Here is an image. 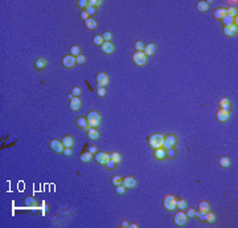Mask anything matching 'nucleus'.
Wrapping results in <instances>:
<instances>
[{"instance_id":"f257e3e1","label":"nucleus","mask_w":238,"mask_h":228,"mask_svg":"<svg viewBox=\"0 0 238 228\" xmlns=\"http://www.w3.org/2000/svg\"><path fill=\"white\" fill-rule=\"evenodd\" d=\"M147 142H148V145H150L152 149L163 147L164 134H162V133H153V134L147 137Z\"/></svg>"},{"instance_id":"f03ea898","label":"nucleus","mask_w":238,"mask_h":228,"mask_svg":"<svg viewBox=\"0 0 238 228\" xmlns=\"http://www.w3.org/2000/svg\"><path fill=\"white\" fill-rule=\"evenodd\" d=\"M86 119H87L89 128H98V126L101 125V114L98 111H95V110L89 111Z\"/></svg>"},{"instance_id":"7ed1b4c3","label":"nucleus","mask_w":238,"mask_h":228,"mask_svg":"<svg viewBox=\"0 0 238 228\" xmlns=\"http://www.w3.org/2000/svg\"><path fill=\"white\" fill-rule=\"evenodd\" d=\"M163 206L167 211H173L176 208V198L173 195H165L163 199Z\"/></svg>"},{"instance_id":"20e7f679","label":"nucleus","mask_w":238,"mask_h":228,"mask_svg":"<svg viewBox=\"0 0 238 228\" xmlns=\"http://www.w3.org/2000/svg\"><path fill=\"white\" fill-rule=\"evenodd\" d=\"M177 145V137L175 134H168L164 135V142H163V147L167 149H173Z\"/></svg>"},{"instance_id":"39448f33","label":"nucleus","mask_w":238,"mask_h":228,"mask_svg":"<svg viewBox=\"0 0 238 228\" xmlns=\"http://www.w3.org/2000/svg\"><path fill=\"white\" fill-rule=\"evenodd\" d=\"M132 62L138 67H143L147 62V56L143 52H135L132 55Z\"/></svg>"},{"instance_id":"423d86ee","label":"nucleus","mask_w":238,"mask_h":228,"mask_svg":"<svg viewBox=\"0 0 238 228\" xmlns=\"http://www.w3.org/2000/svg\"><path fill=\"white\" fill-rule=\"evenodd\" d=\"M187 220H188V218H187L185 212H184V209H181V211H177V212L175 214V216H173V221H175V224H176V225H178V227L185 225Z\"/></svg>"},{"instance_id":"0eeeda50","label":"nucleus","mask_w":238,"mask_h":228,"mask_svg":"<svg viewBox=\"0 0 238 228\" xmlns=\"http://www.w3.org/2000/svg\"><path fill=\"white\" fill-rule=\"evenodd\" d=\"M61 64H62L64 68H68V69H69V68H73L74 65L77 64V57L71 56V55H66V56L62 57Z\"/></svg>"},{"instance_id":"6e6552de","label":"nucleus","mask_w":238,"mask_h":228,"mask_svg":"<svg viewBox=\"0 0 238 228\" xmlns=\"http://www.w3.org/2000/svg\"><path fill=\"white\" fill-rule=\"evenodd\" d=\"M95 82H97V86H107L109 85V77H107V74L105 73V72H101V73H98L97 76H95Z\"/></svg>"},{"instance_id":"1a4fd4ad","label":"nucleus","mask_w":238,"mask_h":228,"mask_svg":"<svg viewBox=\"0 0 238 228\" xmlns=\"http://www.w3.org/2000/svg\"><path fill=\"white\" fill-rule=\"evenodd\" d=\"M94 158L97 160V163H101V165H106L107 162L110 160V154H107L105 151H98L94 154Z\"/></svg>"},{"instance_id":"9d476101","label":"nucleus","mask_w":238,"mask_h":228,"mask_svg":"<svg viewBox=\"0 0 238 228\" xmlns=\"http://www.w3.org/2000/svg\"><path fill=\"white\" fill-rule=\"evenodd\" d=\"M122 186L124 188H132L136 186V179L132 176V175H128L126 178H123V181H122Z\"/></svg>"},{"instance_id":"9b49d317","label":"nucleus","mask_w":238,"mask_h":228,"mask_svg":"<svg viewBox=\"0 0 238 228\" xmlns=\"http://www.w3.org/2000/svg\"><path fill=\"white\" fill-rule=\"evenodd\" d=\"M49 146H50V149H52L54 153H62L64 149H65L64 145H62V142L58 141V139H52V141L49 142Z\"/></svg>"},{"instance_id":"f8f14e48","label":"nucleus","mask_w":238,"mask_h":228,"mask_svg":"<svg viewBox=\"0 0 238 228\" xmlns=\"http://www.w3.org/2000/svg\"><path fill=\"white\" fill-rule=\"evenodd\" d=\"M81 106H82V101L80 97H73L70 100V102H69V107H70V110H73V111H78L81 109Z\"/></svg>"},{"instance_id":"ddd939ff","label":"nucleus","mask_w":238,"mask_h":228,"mask_svg":"<svg viewBox=\"0 0 238 228\" xmlns=\"http://www.w3.org/2000/svg\"><path fill=\"white\" fill-rule=\"evenodd\" d=\"M114 49H115V46L111 41H105V43L101 45V51H102L105 55H111V53L114 52Z\"/></svg>"},{"instance_id":"4468645a","label":"nucleus","mask_w":238,"mask_h":228,"mask_svg":"<svg viewBox=\"0 0 238 228\" xmlns=\"http://www.w3.org/2000/svg\"><path fill=\"white\" fill-rule=\"evenodd\" d=\"M230 117V113L228 110H224V109H220L217 113H216V118H217V121L220 122H226L229 119Z\"/></svg>"},{"instance_id":"2eb2a0df","label":"nucleus","mask_w":238,"mask_h":228,"mask_svg":"<svg viewBox=\"0 0 238 228\" xmlns=\"http://www.w3.org/2000/svg\"><path fill=\"white\" fill-rule=\"evenodd\" d=\"M153 157L158 160H163L167 158V150L164 147H159V149H153Z\"/></svg>"},{"instance_id":"dca6fc26","label":"nucleus","mask_w":238,"mask_h":228,"mask_svg":"<svg viewBox=\"0 0 238 228\" xmlns=\"http://www.w3.org/2000/svg\"><path fill=\"white\" fill-rule=\"evenodd\" d=\"M46 65H48V60L45 57H39V58L34 60V68L36 69L43 70V69L46 68Z\"/></svg>"},{"instance_id":"f3484780","label":"nucleus","mask_w":238,"mask_h":228,"mask_svg":"<svg viewBox=\"0 0 238 228\" xmlns=\"http://www.w3.org/2000/svg\"><path fill=\"white\" fill-rule=\"evenodd\" d=\"M222 33H224L225 36H228V37H231V36H234V35L237 33V25H235V24H231V25L224 27Z\"/></svg>"},{"instance_id":"a211bd4d","label":"nucleus","mask_w":238,"mask_h":228,"mask_svg":"<svg viewBox=\"0 0 238 228\" xmlns=\"http://www.w3.org/2000/svg\"><path fill=\"white\" fill-rule=\"evenodd\" d=\"M225 16H226V8H224V7H218L213 12V17L214 19H217V20L224 19Z\"/></svg>"},{"instance_id":"6ab92c4d","label":"nucleus","mask_w":238,"mask_h":228,"mask_svg":"<svg viewBox=\"0 0 238 228\" xmlns=\"http://www.w3.org/2000/svg\"><path fill=\"white\" fill-rule=\"evenodd\" d=\"M155 52H156V45H155L153 43H150V44H146V45H144L143 53H144L146 56H152Z\"/></svg>"},{"instance_id":"aec40b11","label":"nucleus","mask_w":238,"mask_h":228,"mask_svg":"<svg viewBox=\"0 0 238 228\" xmlns=\"http://www.w3.org/2000/svg\"><path fill=\"white\" fill-rule=\"evenodd\" d=\"M218 105H220V109H224V110H228V111H230V109H231L230 101L228 98H225V97H222L221 100L218 101Z\"/></svg>"},{"instance_id":"412c9836","label":"nucleus","mask_w":238,"mask_h":228,"mask_svg":"<svg viewBox=\"0 0 238 228\" xmlns=\"http://www.w3.org/2000/svg\"><path fill=\"white\" fill-rule=\"evenodd\" d=\"M86 131H87L89 139L95 141V139H98V138H99V131L97 130V128H89Z\"/></svg>"},{"instance_id":"4be33fe9","label":"nucleus","mask_w":238,"mask_h":228,"mask_svg":"<svg viewBox=\"0 0 238 228\" xmlns=\"http://www.w3.org/2000/svg\"><path fill=\"white\" fill-rule=\"evenodd\" d=\"M75 125L78 126L80 129H83V130H87L89 129V125H87V119L86 117H78L75 119Z\"/></svg>"},{"instance_id":"5701e85b","label":"nucleus","mask_w":238,"mask_h":228,"mask_svg":"<svg viewBox=\"0 0 238 228\" xmlns=\"http://www.w3.org/2000/svg\"><path fill=\"white\" fill-rule=\"evenodd\" d=\"M61 142H62L64 147H71V146H73V143H74V139H73V137H71V135L66 134V135L62 137Z\"/></svg>"},{"instance_id":"b1692460","label":"nucleus","mask_w":238,"mask_h":228,"mask_svg":"<svg viewBox=\"0 0 238 228\" xmlns=\"http://www.w3.org/2000/svg\"><path fill=\"white\" fill-rule=\"evenodd\" d=\"M220 21L222 23V25H224V27H228V25H231V24H235V25H237V19H235V17L225 16L224 19H221V20H220Z\"/></svg>"},{"instance_id":"393cba45","label":"nucleus","mask_w":238,"mask_h":228,"mask_svg":"<svg viewBox=\"0 0 238 228\" xmlns=\"http://www.w3.org/2000/svg\"><path fill=\"white\" fill-rule=\"evenodd\" d=\"M208 8H209V3H208V2H204V0H201V2H197V4H196V9H197L199 12H206Z\"/></svg>"},{"instance_id":"a878e982","label":"nucleus","mask_w":238,"mask_h":228,"mask_svg":"<svg viewBox=\"0 0 238 228\" xmlns=\"http://www.w3.org/2000/svg\"><path fill=\"white\" fill-rule=\"evenodd\" d=\"M218 165H220V167H222V169H228L230 166V159L226 157V155H222V157H220V159H218Z\"/></svg>"},{"instance_id":"bb28decb","label":"nucleus","mask_w":238,"mask_h":228,"mask_svg":"<svg viewBox=\"0 0 238 228\" xmlns=\"http://www.w3.org/2000/svg\"><path fill=\"white\" fill-rule=\"evenodd\" d=\"M93 157H94V155L90 154V153H89L87 150H86V151L81 153V155H80V160L83 162V163H87V162H90V160L93 159Z\"/></svg>"},{"instance_id":"cd10ccee","label":"nucleus","mask_w":238,"mask_h":228,"mask_svg":"<svg viewBox=\"0 0 238 228\" xmlns=\"http://www.w3.org/2000/svg\"><path fill=\"white\" fill-rule=\"evenodd\" d=\"M83 23H85V27L89 29V31H94V29L97 28V21H95L94 19H90V17L86 19Z\"/></svg>"},{"instance_id":"c85d7f7f","label":"nucleus","mask_w":238,"mask_h":228,"mask_svg":"<svg viewBox=\"0 0 238 228\" xmlns=\"http://www.w3.org/2000/svg\"><path fill=\"white\" fill-rule=\"evenodd\" d=\"M199 211H201V212H208L210 209V206H209V203H208L206 200H201L200 203H199Z\"/></svg>"},{"instance_id":"c756f323","label":"nucleus","mask_w":238,"mask_h":228,"mask_svg":"<svg viewBox=\"0 0 238 228\" xmlns=\"http://www.w3.org/2000/svg\"><path fill=\"white\" fill-rule=\"evenodd\" d=\"M105 43V40H103V37H102V35H95V36H93V44L94 45H102Z\"/></svg>"},{"instance_id":"7c9ffc66","label":"nucleus","mask_w":238,"mask_h":228,"mask_svg":"<svg viewBox=\"0 0 238 228\" xmlns=\"http://www.w3.org/2000/svg\"><path fill=\"white\" fill-rule=\"evenodd\" d=\"M69 52H70V55H71V56L77 57V56H80V55H81V48H80L78 45H71V46H70V49H69Z\"/></svg>"},{"instance_id":"2f4dec72","label":"nucleus","mask_w":238,"mask_h":228,"mask_svg":"<svg viewBox=\"0 0 238 228\" xmlns=\"http://www.w3.org/2000/svg\"><path fill=\"white\" fill-rule=\"evenodd\" d=\"M176 207L178 209H185L188 207V203L185 199H176Z\"/></svg>"},{"instance_id":"473e14b6","label":"nucleus","mask_w":238,"mask_h":228,"mask_svg":"<svg viewBox=\"0 0 238 228\" xmlns=\"http://www.w3.org/2000/svg\"><path fill=\"white\" fill-rule=\"evenodd\" d=\"M205 221L206 223H214V221H216V215L210 211H208L205 214Z\"/></svg>"},{"instance_id":"72a5a7b5","label":"nucleus","mask_w":238,"mask_h":228,"mask_svg":"<svg viewBox=\"0 0 238 228\" xmlns=\"http://www.w3.org/2000/svg\"><path fill=\"white\" fill-rule=\"evenodd\" d=\"M110 159L112 162H115V163H119V162L122 160V155L119 154V153H111L110 154Z\"/></svg>"},{"instance_id":"f704fd0d","label":"nucleus","mask_w":238,"mask_h":228,"mask_svg":"<svg viewBox=\"0 0 238 228\" xmlns=\"http://www.w3.org/2000/svg\"><path fill=\"white\" fill-rule=\"evenodd\" d=\"M36 204H37V202H36L34 198L28 196L27 199H25V206H27V207H34Z\"/></svg>"},{"instance_id":"c9c22d12","label":"nucleus","mask_w":238,"mask_h":228,"mask_svg":"<svg viewBox=\"0 0 238 228\" xmlns=\"http://www.w3.org/2000/svg\"><path fill=\"white\" fill-rule=\"evenodd\" d=\"M226 16H230V17H237V8H234V7H229V8H226Z\"/></svg>"},{"instance_id":"e433bc0d","label":"nucleus","mask_w":238,"mask_h":228,"mask_svg":"<svg viewBox=\"0 0 238 228\" xmlns=\"http://www.w3.org/2000/svg\"><path fill=\"white\" fill-rule=\"evenodd\" d=\"M134 48H135L136 52H143V49H144V44H143V41L138 40V41H135Z\"/></svg>"},{"instance_id":"4c0bfd02","label":"nucleus","mask_w":238,"mask_h":228,"mask_svg":"<svg viewBox=\"0 0 238 228\" xmlns=\"http://www.w3.org/2000/svg\"><path fill=\"white\" fill-rule=\"evenodd\" d=\"M87 5H89V2H87V0H78V2H77V7L81 8L82 11H85Z\"/></svg>"},{"instance_id":"58836bf2","label":"nucleus","mask_w":238,"mask_h":228,"mask_svg":"<svg viewBox=\"0 0 238 228\" xmlns=\"http://www.w3.org/2000/svg\"><path fill=\"white\" fill-rule=\"evenodd\" d=\"M122 181H123V178L122 176H119V175H115V176H112V179H111V183L115 186H119V184H122Z\"/></svg>"},{"instance_id":"ea45409f","label":"nucleus","mask_w":238,"mask_h":228,"mask_svg":"<svg viewBox=\"0 0 238 228\" xmlns=\"http://www.w3.org/2000/svg\"><path fill=\"white\" fill-rule=\"evenodd\" d=\"M85 11L87 12V15H89V16H94L95 14H97V8H95V7H91V5H87Z\"/></svg>"},{"instance_id":"a19ab883","label":"nucleus","mask_w":238,"mask_h":228,"mask_svg":"<svg viewBox=\"0 0 238 228\" xmlns=\"http://www.w3.org/2000/svg\"><path fill=\"white\" fill-rule=\"evenodd\" d=\"M70 94L73 95V97H80V95H81V88H78V86H74L73 89H71Z\"/></svg>"},{"instance_id":"79ce46f5","label":"nucleus","mask_w":238,"mask_h":228,"mask_svg":"<svg viewBox=\"0 0 238 228\" xmlns=\"http://www.w3.org/2000/svg\"><path fill=\"white\" fill-rule=\"evenodd\" d=\"M184 212H185V215H187V218L189 219V218H194V214H196V211H194V209L193 208H185V211H184Z\"/></svg>"},{"instance_id":"37998d69","label":"nucleus","mask_w":238,"mask_h":228,"mask_svg":"<svg viewBox=\"0 0 238 228\" xmlns=\"http://www.w3.org/2000/svg\"><path fill=\"white\" fill-rule=\"evenodd\" d=\"M97 95L98 97H105L106 95V89L103 86H97Z\"/></svg>"},{"instance_id":"c03bdc74","label":"nucleus","mask_w":238,"mask_h":228,"mask_svg":"<svg viewBox=\"0 0 238 228\" xmlns=\"http://www.w3.org/2000/svg\"><path fill=\"white\" fill-rule=\"evenodd\" d=\"M167 157H168V158H175L176 157L175 149H167Z\"/></svg>"},{"instance_id":"a18cd8bd","label":"nucleus","mask_w":238,"mask_h":228,"mask_svg":"<svg viewBox=\"0 0 238 228\" xmlns=\"http://www.w3.org/2000/svg\"><path fill=\"white\" fill-rule=\"evenodd\" d=\"M124 191H126V188H124L122 184H119V186H116V187H115V193H116L118 195L124 194Z\"/></svg>"},{"instance_id":"49530a36","label":"nucleus","mask_w":238,"mask_h":228,"mask_svg":"<svg viewBox=\"0 0 238 228\" xmlns=\"http://www.w3.org/2000/svg\"><path fill=\"white\" fill-rule=\"evenodd\" d=\"M86 150H87V151L90 153V154H93V155H94L95 153H97V146H94V145H87Z\"/></svg>"},{"instance_id":"de8ad7c7","label":"nucleus","mask_w":238,"mask_h":228,"mask_svg":"<svg viewBox=\"0 0 238 228\" xmlns=\"http://www.w3.org/2000/svg\"><path fill=\"white\" fill-rule=\"evenodd\" d=\"M102 37H103V40H105V41H110V40H111V37H112V35H111L109 31H106V32H103Z\"/></svg>"},{"instance_id":"09e8293b","label":"nucleus","mask_w":238,"mask_h":228,"mask_svg":"<svg viewBox=\"0 0 238 228\" xmlns=\"http://www.w3.org/2000/svg\"><path fill=\"white\" fill-rule=\"evenodd\" d=\"M62 153H64L65 157H70V155L73 154V150H71V147H65Z\"/></svg>"},{"instance_id":"8fccbe9b","label":"nucleus","mask_w":238,"mask_h":228,"mask_svg":"<svg viewBox=\"0 0 238 228\" xmlns=\"http://www.w3.org/2000/svg\"><path fill=\"white\" fill-rule=\"evenodd\" d=\"M115 162H112L111 159L109 160V162H107V163H106V167H107V169H109V170H114L115 169Z\"/></svg>"},{"instance_id":"3c124183","label":"nucleus","mask_w":238,"mask_h":228,"mask_svg":"<svg viewBox=\"0 0 238 228\" xmlns=\"http://www.w3.org/2000/svg\"><path fill=\"white\" fill-rule=\"evenodd\" d=\"M85 56L83 55H80V56H77V64H80V65H82L83 62H85Z\"/></svg>"},{"instance_id":"603ef678","label":"nucleus","mask_w":238,"mask_h":228,"mask_svg":"<svg viewBox=\"0 0 238 228\" xmlns=\"http://www.w3.org/2000/svg\"><path fill=\"white\" fill-rule=\"evenodd\" d=\"M80 17H81V19H82L83 21H85L86 19H89V15H87V12H86V11H81V12H80Z\"/></svg>"},{"instance_id":"864d4df0","label":"nucleus","mask_w":238,"mask_h":228,"mask_svg":"<svg viewBox=\"0 0 238 228\" xmlns=\"http://www.w3.org/2000/svg\"><path fill=\"white\" fill-rule=\"evenodd\" d=\"M103 4V2L102 0H95V8H98V7H101V5Z\"/></svg>"},{"instance_id":"5fc2aeb1","label":"nucleus","mask_w":238,"mask_h":228,"mask_svg":"<svg viewBox=\"0 0 238 228\" xmlns=\"http://www.w3.org/2000/svg\"><path fill=\"white\" fill-rule=\"evenodd\" d=\"M121 227H128V223H127L126 220H124V221H122V224H121Z\"/></svg>"},{"instance_id":"6e6d98bb","label":"nucleus","mask_w":238,"mask_h":228,"mask_svg":"<svg viewBox=\"0 0 238 228\" xmlns=\"http://www.w3.org/2000/svg\"><path fill=\"white\" fill-rule=\"evenodd\" d=\"M128 227H131V228H136L138 225H136V224H134V223H131V224H128Z\"/></svg>"}]
</instances>
